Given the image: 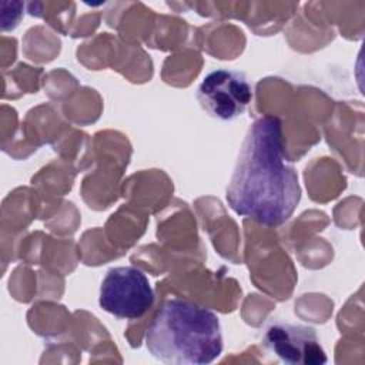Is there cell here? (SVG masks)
<instances>
[{
	"mask_svg": "<svg viewBox=\"0 0 365 365\" xmlns=\"http://www.w3.org/2000/svg\"><path fill=\"white\" fill-rule=\"evenodd\" d=\"M225 198L234 212L267 227H278L294 214L301 187L285 161L282 124L277 117H261L248 128Z\"/></svg>",
	"mask_w": 365,
	"mask_h": 365,
	"instance_id": "cell-1",
	"label": "cell"
},
{
	"mask_svg": "<svg viewBox=\"0 0 365 365\" xmlns=\"http://www.w3.org/2000/svg\"><path fill=\"white\" fill-rule=\"evenodd\" d=\"M145 348L164 364H210L222 352L220 319L194 302L167 299L147 327Z\"/></svg>",
	"mask_w": 365,
	"mask_h": 365,
	"instance_id": "cell-2",
	"label": "cell"
},
{
	"mask_svg": "<svg viewBox=\"0 0 365 365\" xmlns=\"http://www.w3.org/2000/svg\"><path fill=\"white\" fill-rule=\"evenodd\" d=\"M154 292L147 275L135 267L110 268L101 281L100 307L123 319L141 318L153 305Z\"/></svg>",
	"mask_w": 365,
	"mask_h": 365,
	"instance_id": "cell-3",
	"label": "cell"
},
{
	"mask_svg": "<svg viewBox=\"0 0 365 365\" xmlns=\"http://www.w3.org/2000/svg\"><path fill=\"white\" fill-rule=\"evenodd\" d=\"M197 98L211 117L230 121L245 111L252 100V87L245 74L237 70L217 68L202 78Z\"/></svg>",
	"mask_w": 365,
	"mask_h": 365,
	"instance_id": "cell-4",
	"label": "cell"
},
{
	"mask_svg": "<svg viewBox=\"0 0 365 365\" xmlns=\"http://www.w3.org/2000/svg\"><path fill=\"white\" fill-rule=\"evenodd\" d=\"M264 348L279 362L289 365H321L327 362L315 331L305 325L274 322L264 332Z\"/></svg>",
	"mask_w": 365,
	"mask_h": 365,
	"instance_id": "cell-5",
	"label": "cell"
}]
</instances>
